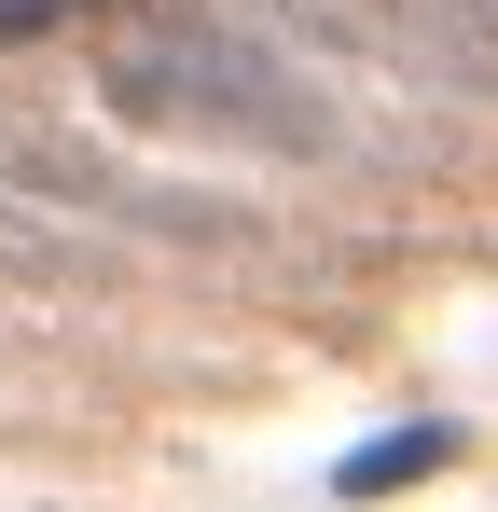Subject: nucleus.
Segmentation results:
<instances>
[{
    "label": "nucleus",
    "instance_id": "f257e3e1",
    "mask_svg": "<svg viewBox=\"0 0 498 512\" xmlns=\"http://www.w3.org/2000/svg\"><path fill=\"white\" fill-rule=\"evenodd\" d=\"M97 97H111L125 125H153V139H208V153H291V167H305V153H360L346 97H332L305 56H277V42H249V28H208V14L111 42Z\"/></svg>",
    "mask_w": 498,
    "mask_h": 512
},
{
    "label": "nucleus",
    "instance_id": "f03ea898",
    "mask_svg": "<svg viewBox=\"0 0 498 512\" xmlns=\"http://www.w3.org/2000/svg\"><path fill=\"white\" fill-rule=\"evenodd\" d=\"M319 14L374 56L443 70V84H498V0H319Z\"/></svg>",
    "mask_w": 498,
    "mask_h": 512
},
{
    "label": "nucleus",
    "instance_id": "7ed1b4c3",
    "mask_svg": "<svg viewBox=\"0 0 498 512\" xmlns=\"http://www.w3.org/2000/svg\"><path fill=\"white\" fill-rule=\"evenodd\" d=\"M28 194H56V180H14V139H0V263H56V222Z\"/></svg>",
    "mask_w": 498,
    "mask_h": 512
},
{
    "label": "nucleus",
    "instance_id": "20e7f679",
    "mask_svg": "<svg viewBox=\"0 0 498 512\" xmlns=\"http://www.w3.org/2000/svg\"><path fill=\"white\" fill-rule=\"evenodd\" d=\"M415 471H443V429H402V443H360L346 457V485H415Z\"/></svg>",
    "mask_w": 498,
    "mask_h": 512
},
{
    "label": "nucleus",
    "instance_id": "39448f33",
    "mask_svg": "<svg viewBox=\"0 0 498 512\" xmlns=\"http://www.w3.org/2000/svg\"><path fill=\"white\" fill-rule=\"evenodd\" d=\"M83 14H97V0H0V56H14V42H56V28H83Z\"/></svg>",
    "mask_w": 498,
    "mask_h": 512
}]
</instances>
